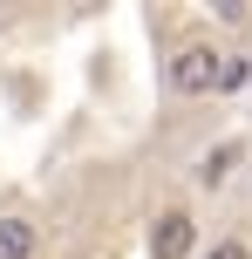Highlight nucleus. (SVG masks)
Returning a JSON list of instances; mask_svg holds the SVG:
<instances>
[{
	"label": "nucleus",
	"instance_id": "nucleus-1",
	"mask_svg": "<svg viewBox=\"0 0 252 259\" xmlns=\"http://www.w3.org/2000/svg\"><path fill=\"white\" fill-rule=\"evenodd\" d=\"M218 82V48L212 41H177L171 62H164V89L171 96H212Z\"/></svg>",
	"mask_w": 252,
	"mask_h": 259
},
{
	"label": "nucleus",
	"instance_id": "nucleus-2",
	"mask_svg": "<svg viewBox=\"0 0 252 259\" xmlns=\"http://www.w3.org/2000/svg\"><path fill=\"white\" fill-rule=\"evenodd\" d=\"M198 252V219H191L184 205L157 211V225H150V259H191Z\"/></svg>",
	"mask_w": 252,
	"mask_h": 259
},
{
	"label": "nucleus",
	"instance_id": "nucleus-3",
	"mask_svg": "<svg viewBox=\"0 0 252 259\" xmlns=\"http://www.w3.org/2000/svg\"><path fill=\"white\" fill-rule=\"evenodd\" d=\"M239 164H245V143H239V137H225V143H212V150L191 164V178H198V191H225Z\"/></svg>",
	"mask_w": 252,
	"mask_h": 259
},
{
	"label": "nucleus",
	"instance_id": "nucleus-4",
	"mask_svg": "<svg viewBox=\"0 0 252 259\" xmlns=\"http://www.w3.org/2000/svg\"><path fill=\"white\" fill-rule=\"evenodd\" d=\"M41 252V225L27 211H0V259H34Z\"/></svg>",
	"mask_w": 252,
	"mask_h": 259
},
{
	"label": "nucleus",
	"instance_id": "nucleus-5",
	"mask_svg": "<svg viewBox=\"0 0 252 259\" xmlns=\"http://www.w3.org/2000/svg\"><path fill=\"white\" fill-rule=\"evenodd\" d=\"M252 82V55H218V82H212V96H232V89H245Z\"/></svg>",
	"mask_w": 252,
	"mask_h": 259
},
{
	"label": "nucleus",
	"instance_id": "nucleus-6",
	"mask_svg": "<svg viewBox=\"0 0 252 259\" xmlns=\"http://www.w3.org/2000/svg\"><path fill=\"white\" fill-rule=\"evenodd\" d=\"M205 259H252V246H245L239 232H225V239H212V252H205Z\"/></svg>",
	"mask_w": 252,
	"mask_h": 259
}]
</instances>
